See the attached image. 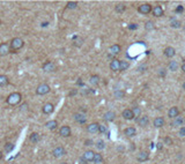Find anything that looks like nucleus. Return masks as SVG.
Here are the masks:
<instances>
[{"label":"nucleus","instance_id":"nucleus-48","mask_svg":"<svg viewBox=\"0 0 185 164\" xmlns=\"http://www.w3.org/2000/svg\"><path fill=\"white\" fill-rule=\"evenodd\" d=\"M76 93H78V90H76V89H74V90H72V91L68 94V96H74Z\"/></svg>","mask_w":185,"mask_h":164},{"label":"nucleus","instance_id":"nucleus-58","mask_svg":"<svg viewBox=\"0 0 185 164\" xmlns=\"http://www.w3.org/2000/svg\"><path fill=\"white\" fill-rule=\"evenodd\" d=\"M184 30H185V27H184Z\"/></svg>","mask_w":185,"mask_h":164},{"label":"nucleus","instance_id":"nucleus-24","mask_svg":"<svg viewBox=\"0 0 185 164\" xmlns=\"http://www.w3.org/2000/svg\"><path fill=\"white\" fill-rule=\"evenodd\" d=\"M57 126H58L57 120H49V121L45 124V127H46V128H49V129H51V131L56 129V128H57Z\"/></svg>","mask_w":185,"mask_h":164},{"label":"nucleus","instance_id":"nucleus-14","mask_svg":"<svg viewBox=\"0 0 185 164\" xmlns=\"http://www.w3.org/2000/svg\"><path fill=\"white\" fill-rule=\"evenodd\" d=\"M137 121H138L139 126H141V127H146V126H148V124H149V118H148L147 116H142V117H140Z\"/></svg>","mask_w":185,"mask_h":164},{"label":"nucleus","instance_id":"nucleus-47","mask_svg":"<svg viewBox=\"0 0 185 164\" xmlns=\"http://www.w3.org/2000/svg\"><path fill=\"white\" fill-rule=\"evenodd\" d=\"M158 75H160V76H162V77H163V76H165V69H161V70L158 72Z\"/></svg>","mask_w":185,"mask_h":164},{"label":"nucleus","instance_id":"nucleus-9","mask_svg":"<svg viewBox=\"0 0 185 164\" xmlns=\"http://www.w3.org/2000/svg\"><path fill=\"white\" fill-rule=\"evenodd\" d=\"M178 115H179V110H178L177 106H172L168 111V117L171 118V119H175L176 117H178Z\"/></svg>","mask_w":185,"mask_h":164},{"label":"nucleus","instance_id":"nucleus-38","mask_svg":"<svg viewBox=\"0 0 185 164\" xmlns=\"http://www.w3.org/2000/svg\"><path fill=\"white\" fill-rule=\"evenodd\" d=\"M171 27L178 29V28H180V22H179L178 20H172V21H171Z\"/></svg>","mask_w":185,"mask_h":164},{"label":"nucleus","instance_id":"nucleus-8","mask_svg":"<svg viewBox=\"0 0 185 164\" xmlns=\"http://www.w3.org/2000/svg\"><path fill=\"white\" fill-rule=\"evenodd\" d=\"M53 110H54V105L51 104V103H46V104H44L43 108H42V111H43V113H45V115L52 113Z\"/></svg>","mask_w":185,"mask_h":164},{"label":"nucleus","instance_id":"nucleus-1","mask_svg":"<svg viewBox=\"0 0 185 164\" xmlns=\"http://www.w3.org/2000/svg\"><path fill=\"white\" fill-rule=\"evenodd\" d=\"M21 100H22V95H21L20 93H12V94L7 97V103H8L10 105L15 106V105H18V104L21 102Z\"/></svg>","mask_w":185,"mask_h":164},{"label":"nucleus","instance_id":"nucleus-37","mask_svg":"<svg viewBox=\"0 0 185 164\" xmlns=\"http://www.w3.org/2000/svg\"><path fill=\"white\" fill-rule=\"evenodd\" d=\"M76 6H78V3H76V1H69V3H67V8H68V9H74V8H76Z\"/></svg>","mask_w":185,"mask_h":164},{"label":"nucleus","instance_id":"nucleus-56","mask_svg":"<svg viewBox=\"0 0 185 164\" xmlns=\"http://www.w3.org/2000/svg\"><path fill=\"white\" fill-rule=\"evenodd\" d=\"M183 89H185V82H184V83H183Z\"/></svg>","mask_w":185,"mask_h":164},{"label":"nucleus","instance_id":"nucleus-39","mask_svg":"<svg viewBox=\"0 0 185 164\" xmlns=\"http://www.w3.org/2000/svg\"><path fill=\"white\" fill-rule=\"evenodd\" d=\"M145 29L146 30H153L154 29V23L152 21H148L146 24H145Z\"/></svg>","mask_w":185,"mask_h":164},{"label":"nucleus","instance_id":"nucleus-28","mask_svg":"<svg viewBox=\"0 0 185 164\" xmlns=\"http://www.w3.org/2000/svg\"><path fill=\"white\" fill-rule=\"evenodd\" d=\"M8 85V77L4 74L0 75V87H5Z\"/></svg>","mask_w":185,"mask_h":164},{"label":"nucleus","instance_id":"nucleus-30","mask_svg":"<svg viewBox=\"0 0 185 164\" xmlns=\"http://www.w3.org/2000/svg\"><path fill=\"white\" fill-rule=\"evenodd\" d=\"M129 67H130V64H129V61L120 60V64H119V70H120V72H123V70H126Z\"/></svg>","mask_w":185,"mask_h":164},{"label":"nucleus","instance_id":"nucleus-45","mask_svg":"<svg viewBox=\"0 0 185 164\" xmlns=\"http://www.w3.org/2000/svg\"><path fill=\"white\" fill-rule=\"evenodd\" d=\"M182 12H184V7H183L182 5L177 6V8H176V13H182Z\"/></svg>","mask_w":185,"mask_h":164},{"label":"nucleus","instance_id":"nucleus-5","mask_svg":"<svg viewBox=\"0 0 185 164\" xmlns=\"http://www.w3.org/2000/svg\"><path fill=\"white\" fill-rule=\"evenodd\" d=\"M152 6L149 5V4H144V5H140L139 7H138V12L139 13H141V14H144V15H146V14H149L150 12H152Z\"/></svg>","mask_w":185,"mask_h":164},{"label":"nucleus","instance_id":"nucleus-43","mask_svg":"<svg viewBox=\"0 0 185 164\" xmlns=\"http://www.w3.org/2000/svg\"><path fill=\"white\" fill-rule=\"evenodd\" d=\"M99 132H101V133H105V132H107V127H105L104 125H100V127H99Z\"/></svg>","mask_w":185,"mask_h":164},{"label":"nucleus","instance_id":"nucleus-10","mask_svg":"<svg viewBox=\"0 0 185 164\" xmlns=\"http://www.w3.org/2000/svg\"><path fill=\"white\" fill-rule=\"evenodd\" d=\"M94 156H95V152L92 151V150H87L84 154H83V159L88 163V162H91L92 159H94Z\"/></svg>","mask_w":185,"mask_h":164},{"label":"nucleus","instance_id":"nucleus-6","mask_svg":"<svg viewBox=\"0 0 185 164\" xmlns=\"http://www.w3.org/2000/svg\"><path fill=\"white\" fill-rule=\"evenodd\" d=\"M65 154H66V150H65L64 147H57V148H54L53 151H52V155H53V157H56V158H59V157L64 156Z\"/></svg>","mask_w":185,"mask_h":164},{"label":"nucleus","instance_id":"nucleus-42","mask_svg":"<svg viewBox=\"0 0 185 164\" xmlns=\"http://www.w3.org/2000/svg\"><path fill=\"white\" fill-rule=\"evenodd\" d=\"M129 29H130V30H135V29H138V24L131 23V24H129Z\"/></svg>","mask_w":185,"mask_h":164},{"label":"nucleus","instance_id":"nucleus-31","mask_svg":"<svg viewBox=\"0 0 185 164\" xmlns=\"http://www.w3.org/2000/svg\"><path fill=\"white\" fill-rule=\"evenodd\" d=\"M114 96H115L117 100H122V98L125 97V91H123V90H116V91L114 93Z\"/></svg>","mask_w":185,"mask_h":164},{"label":"nucleus","instance_id":"nucleus-12","mask_svg":"<svg viewBox=\"0 0 185 164\" xmlns=\"http://www.w3.org/2000/svg\"><path fill=\"white\" fill-rule=\"evenodd\" d=\"M71 128L68 127V126H63L61 128H60V131H59V134L61 135V136H64V138H68V136H71Z\"/></svg>","mask_w":185,"mask_h":164},{"label":"nucleus","instance_id":"nucleus-53","mask_svg":"<svg viewBox=\"0 0 185 164\" xmlns=\"http://www.w3.org/2000/svg\"><path fill=\"white\" fill-rule=\"evenodd\" d=\"M80 161L82 162V164H86V163H87V162H86V161L83 159V157H81V158H80Z\"/></svg>","mask_w":185,"mask_h":164},{"label":"nucleus","instance_id":"nucleus-34","mask_svg":"<svg viewBox=\"0 0 185 164\" xmlns=\"http://www.w3.org/2000/svg\"><path fill=\"white\" fill-rule=\"evenodd\" d=\"M125 5H123V4H118V5H116V7H115V9H116V12L117 13H123L124 11H125Z\"/></svg>","mask_w":185,"mask_h":164},{"label":"nucleus","instance_id":"nucleus-7","mask_svg":"<svg viewBox=\"0 0 185 164\" xmlns=\"http://www.w3.org/2000/svg\"><path fill=\"white\" fill-rule=\"evenodd\" d=\"M11 49H10V45L7 43H1L0 44V57H5L10 53Z\"/></svg>","mask_w":185,"mask_h":164},{"label":"nucleus","instance_id":"nucleus-36","mask_svg":"<svg viewBox=\"0 0 185 164\" xmlns=\"http://www.w3.org/2000/svg\"><path fill=\"white\" fill-rule=\"evenodd\" d=\"M95 146H96V148H97L99 150H102V149H104V147H105V144H104V141H102V140L97 141Z\"/></svg>","mask_w":185,"mask_h":164},{"label":"nucleus","instance_id":"nucleus-17","mask_svg":"<svg viewBox=\"0 0 185 164\" xmlns=\"http://www.w3.org/2000/svg\"><path fill=\"white\" fill-rule=\"evenodd\" d=\"M103 118H104L105 121H114L115 118H116V113H115L114 111H108V112L104 113Z\"/></svg>","mask_w":185,"mask_h":164},{"label":"nucleus","instance_id":"nucleus-18","mask_svg":"<svg viewBox=\"0 0 185 164\" xmlns=\"http://www.w3.org/2000/svg\"><path fill=\"white\" fill-rule=\"evenodd\" d=\"M175 54H176V50H175L172 46H168V47L164 50V56H165L167 58H172Z\"/></svg>","mask_w":185,"mask_h":164},{"label":"nucleus","instance_id":"nucleus-11","mask_svg":"<svg viewBox=\"0 0 185 164\" xmlns=\"http://www.w3.org/2000/svg\"><path fill=\"white\" fill-rule=\"evenodd\" d=\"M122 116H123V118L126 119V120H132V119H134V115H133V112H132L131 109L124 110L123 113H122Z\"/></svg>","mask_w":185,"mask_h":164},{"label":"nucleus","instance_id":"nucleus-44","mask_svg":"<svg viewBox=\"0 0 185 164\" xmlns=\"http://www.w3.org/2000/svg\"><path fill=\"white\" fill-rule=\"evenodd\" d=\"M179 135L180 136H185V126H182L179 129Z\"/></svg>","mask_w":185,"mask_h":164},{"label":"nucleus","instance_id":"nucleus-55","mask_svg":"<svg viewBox=\"0 0 185 164\" xmlns=\"http://www.w3.org/2000/svg\"><path fill=\"white\" fill-rule=\"evenodd\" d=\"M3 158V154H1V151H0V159Z\"/></svg>","mask_w":185,"mask_h":164},{"label":"nucleus","instance_id":"nucleus-32","mask_svg":"<svg viewBox=\"0 0 185 164\" xmlns=\"http://www.w3.org/2000/svg\"><path fill=\"white\" fill-rule=\"evenodd\" d=\"M177 68H178L177 61H170V62H169V69H170L171 72H176Z\"/></svg>","mask_w":185,"mask_h":164},{"label":"nucleus","instance_id":"nucleus-27","mask_svg":"<svg viewBox=\"0 0 185 164\" xmlns=\"http://www.w3.org/2000/svg\"><path fill=\"white\" fill-rule=\"evenodd\" d=\"M89 81H90V83H91L92 86H97V85L100 83V76H99V75H91Z\"/></svg>","mask_w":185,"mask_h":164},{"label":"nucleus","instance_id":"nucleus-40","mask_svg":"<svg viewBox=\"0 0 185 164\" xmlns=\"http://www.w3.org/2000/svg\"><path fill=\"white\" fill-rule=\"evenodd\" d=\"M163 141H164V143H165L167 146H172V143H173V142H172V139H171L170 136H165Z\"/></svg>","mask_w":185,"mask_h":164},{"label":"nucleus","instance_id":"nucleus-46","mask_svg":"<svg viewBox=\"0 0 185 164\" xmlns=\"http://www.w3.org/2000/svg\"><path fill=\"white\" fill-rule=\"evenodd\" d=\"M92 144H94L92 140H86V142H84V146H92Z\"/></svg>","mask_w":185,"mask_h":164},{"label":"nucleus","instance_id":"nucleus-15","mask_svg":"<svg viewBox=\"0 0 185 164\" xmlns=\"http://www.w3.org/2000/svg\"><path fill=\"white\" fill-rule=\"evenodd\" d=\"M148 158H149V154L147 151H140L137 156V159L139 162H146V161H148Z\"/></svg>","mask_w":185,"mask_h":164},{"label":"nucleus","instance_id":"nucleus-29","mask_svg":"<svg viewBox=\"0 0 185 164\" xmlns=\"http://www.w3.org/2000/svg\"><path fill=\"white\" fill-rule=\"evenodd\" d=\"M183 124H184V118H182V117H176L175 120L171 123L172 126H182Z\"/></svg>","mask_w":185,"mask_h":164},{"label":"nucleus","instance_id":"nucleus-57","mask_svg":"<svg viewBox=\"0 0 185 164\" xmlns=\"http://www.w3.org/2000/svg\"><path fill=\"white\" fill-rule=\"evenodd\" d=\"M61 164H67V163H65V162H64V163H61Z\"/></svg>","mask_w":185,"mask_h":164},{"label":"nucleus","instance_id":"nucleus-35","mask_svg":"<svg viewBox=\"0 0 185 164\" xmlns=\"http://www.w3.org/2000/svg\"><path fill=\"white\" fill-rule=\"evenodd\" d=\"M4 149H5L6 152H11V151L14 149V144H13L12 142H8V143L5 144V148H4Z\"/></svg>","mask_w":185,"mask_h":164},{"label":"nucleus","instance_id":"nucleus-41","mask_svg":"<svg viewBox=\"0 0 185 164\" xmlns=\"http://www.w3.org/2000/svg\"><path fill=\"white\" fill-rule=\"evenodd\" d=\"M132 112H133L134 117H139V116H140V113H141V110H140L139 108H134V109L132 110Z\"/></svg>","mask_w":185,"mask_h":164},{"label":"nucleus","instance_id":"nucleus-2","mask_svg":"<svg viewBox=\"0 0 185 164\" xmlns=\"http://www.w3.org/2000/svg\"><path fill=\"white\" fill-rule=\"evenodd\" d=\"M23 45H24V42H23L21 38L15 37V38L12 39V42H11V44H10V49H11L12 51H18V50L22 49Z\"/></svg>","mask_w":185,"mask_h":164},{"label":"nucleus","instance_id":"nucleus-50","mask_svg":"<svg viewBox=\"0 0 185 164\" xmlns=\"http://www.w3.org/2000/svg\"><path fill=\"white\" fill-rule=\"evenodd\" d=\"M156 147H157V149H158V150H161V149H162V147H163V146H162V143H161V142H158V143H157V144H156Z\"/></svg>","mask_w":185,"mask_h":164},{"label":"nucleus","instance_id":"nucleus-16","mask_svg":"<svg viewBox=\"0 0 185 164\" xmlns=\"http://www.w3.org/2000/svg\"><path fill=\"white\" fill-rule=\"evenodd\" d=\"M152 13H153V15H154V16H156V18H161V16L163 15V8H162L161 6H155V7L152 9Z\"/></svg>","mask_w":185,"mask_h":164},{"label":"nucleus","instance_id":"nucleus-21","mask_svg":"<svg viewBox=\"0 0 185 164\" xmlns=\"http://www.w3.org/2000/svg\"><path fill=\"white\" fill-rule=\"evenodd\" d=\"M164 123H165V120H164L163 117H157V118L154 119V126L156 128H160V127L164 126Z\"/></svg>","mask_w":185,"mask_h":164},{"label":"nucleus","instance_id":"nucleus-20","mask_svg":"<svg viewBox=\"0 0 185 164\" xmlns=\"http://www.w3.org/2000/svg\"><path fill=\"white\" fill-rule=\"evenodd\" d=\"M124 134H125L126 136H129V138L135 136V134H137V129H135L134 127H127V128H125V129H124Z\"/></svg>","mask_w":185,"mask_h":164},{"label":"nucleus","instance_id":"nucleus-3","mask_svg":"<svg viewBox=\"0 0 185 164\" xmlns=\"http://www.w3.org/2000/svg\"><path fill=\"white\" fill-rule=\"evenodd\" d=\"M50 90H51V88H50L49 85H46V83H41V85H38V87L36 88V94L43 96V95L49 94Z\"/></svg>","mask_w":185,"mask_h":164},{"label":"nucleus","instance_id":"nucleus-54","mask_svg":"<svg viewBox=\"0 0 185 164\" xmlns=\"http://www.w3.org/2000/svg\"><path fill=\"white\" fill-rule=\"evenodd\" d=\"M48 24H49V23H48V22H44V23H42V27H46V26H48Z\"/></svg>","mask_w":185,"mask_h":164},{"label":"nucleus","instance_id":"nucleus-23","mask_svg":"<svg viewBox=\"0 0 185 164\" xmlns=\"http://www.w3.org/2000/svg\"><path fill=\"white\" fill-rule=\"evenodd\" d=\"M74 119H75V121H78V123H80V124H83V123H86V120H87L86 116L82 115V113H75V115H74Z\"/></svg>","mask_w":185,"mask_h":164},{"label":"nucleus","instance_id":"nucleus-13","mask_svg":"<svg viewBox=\"0 0 185 164\" xmlns=\"http://www.w3.org/2000/svg\"><path fill=\"white\" fill-rule=\"evenodd\" d=\"M99 127H100V124L92 123V124H89V125H88L87 131H88L89 133H97V132H99Z\"/></svg>","mask_w":185,"mask_h":164},{"label":"nucleus","instance_id":"nucleus-25","mask_svg":"<svg viewBox=\"0 0 185 164\" xmlns=\"http://www.w3.org/2000/svg\"><path fill=\"white\" fill-rule=\"evenodd\" d=\"M82 44H83V38L79 37V36H75L74 39H73V45L75 47H80V46H82Z\"/></svg>","mask_w":185,"mask_h":164},{"label":"nucleus","instance_id":"nucleus-4","mask_svg":"<svg viewBox=\"0 0 185 164\" xmlns=\"http://www.w3.org/2000/svg\"><path fill=\"white\" fill-rule=\"evenodd\" d=\"M42 68H43V70H44V72H46V73L54 72V70L57 69V67H56L54 62H52V61H45V62L43 64Z\"/></svg>","mask_w":185,"mask_h":164},{"label":"nucleus","instance_id":"nucleus-33","mask_svg":"<svg viewBox=\"0 0 185 164\" xmlns=\"http://www.w3.org/2000/svg\"><path fill=\"white\" fill-rule=\"evenodd\" d=\"M92 162H94V163H96V164H99V163H102V162H103V157H102V155H101V154H95V156H94V159H92Z\"/></svg>","mask_w":185,"mask_h":164},{"label":"nucleus","instance_id":"nucleus-49","mask_svg":"<svg viewBox=\"0 0 185 164\" xmlns=\"http://www.w3.org/2000/svg\"><path fill=\"white\" fill-rule=\"evenodd\" d=\"M144 69H146V66H145V65H144V66H141V67H139V68H138V70H139V72H144Z\"/></svg>","mask_w":185,"mask_h":164},{"label":"nucleus","instance_id":"nucleus-51","mask_svg":"<svg viewBox=\"0 0 185 164\" xmlns=\"http://www.w3.org/2000/svg\"><path fill=\"white\" fill-rule=\"evenodd\" d=\"M76 83H78L79 86H82V85H83V82H82V80H81V79H79V81L76 82Z\"/></svg>","mask_w":185,"mask_h":164},{"label":"nucleus","instance_id":"nucleus-22","mask_svg":"<svg viewBox=\"0 0 185 164\" xmlns=\"http://www.w3.org/2000/svg\"><path fill=\"white\" fill-rule=\"evenodd\" d=\"M120 50H122L120 45H118V44H114V45L110 47V54H111V56H116V54H118V53L120 52Z\"/></svg>","mask_w":185,"mask_h":164},{"label":"nucleus","instance_id":"nucleus-19","mask_svg":"<svg viewBox=\"0 0 185 164\" xmlns=\"http://www.w3.org/2000/svg\"><path fill=\"white\" fill-rule=\"evenodd\" d=\"M119 64H120V60L114 59V60L110 62V69L114 70V72H118V70H119Z\"/></svg>","mask_w":185,"mask_h":164},{"label":"nucleus","instance_id":"nucleus-52","mask_svg":"<svg viewBox=\"0 0 185 164\" xmlns=\"http://www.w3.org/2000/svg\"><path fill=\"white\" fill-rule=\"evenodd\" d=\"M182 70H183V72L185 73V62H184V64L182 65Z\"/></svg>","mask_w":185,"mask_h":164},{"label":"nucleus","instance_id":"nucleus-26","mask_svg":"<svg viewBox=\"0 0 185 164\" xmlns=\"http://www.w3.org/2000/svg\"><path fill=\"white\" fill-rule=\"evenodd\" d=\"M29 139H30V141H31L33 143H37V142H39V140H41V135H39L38 133H31Z\"/></svg>","mask_w":185,"mask_h":164}]
</instances>
